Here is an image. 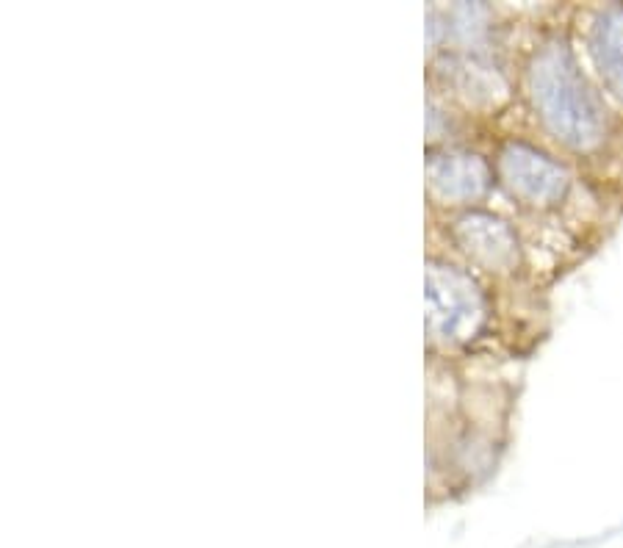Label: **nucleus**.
I'll use <instances>...</instances> for the list:
<instances>
[{
    "label": "nucleus",
    "mask_w": 623,
    "mask_h": 548,
    "mask_svg": "<svg viewBox=\"0 0 623 548\" xmlns=\"http://www.w3.org/2000/svg\"><path fill=\"white\" fill-rule=\"evenodd\" d=\"M529 97L540 122L557 142L574 150H593L604 139V108L565 42L546 45L532 59Z\"/></svg>",
    "instance_id": "nucleus-1"
},
{
    "label": "nucleus",
    "mask_w": 623,
    "mask_h": 548,
    "mask_svg": "<svg viewBox=\"0 0 623 548\" xmlns=\"http://www.w3.org/2000/svg\"><path fill=\"white\" fill-rule=\"evenodd\" d=\"M485 322L480 286L455 266L430 263L427 272V327L444 341L474 338Z\"/></svg>",
    "instance_id": "nucleus-2"
},
{
    "label": "nucleus",
    "mask_w": 623,
    "mask_h": 548,
    "mask_svg": "<svg viewBox=\"0 0 623 548\" xmlns=\"http://www.w3.org/2000/svg\"><path fill=\"white\" fill-rule=\"evenodd\" d=\"M499 172L504 186L529 205H554L568 189L565 169L529 144H507L499 155Z\"/></svg>",
    "instance_id": "nucleus-3"
},
{
    "label": "nucleus",
    "mask_w": 623,
    "mask_h": 548,
    "mask_svg": "<svg viewBox=\"0 0 623 548\" xmlns=\"http://www.w3.org/2000/svg\"><path fill=\"white\" fill-rule=\"evenodd\" d=\"M460 247L488 269H510L518 261V241L502 219L491 214H468L455 227Z\"/></svg>",
    "instance_id": "nucleus-4"
},
{
    "label": "nucleus",
    "mask_w": 623,
    "mask_h": 548,
    "mask_svg": "<svg viewBox=\"0 0 623 548\" xmlns=\"http://www.w3.org/2000/svg\"><path fill=\"white\" fill-rule=\"evenodd\" d=\"M590 53L604 84L623 100V6L599 14L590 36Z\"/></svg>",
    "instance_id": "nucleus-5"
},
{
    "label": "nucleus",
    "mask_w": 623,
    "mask_h": 548,
    "mask_svg": "<svg viewBox=\"0 0 623 548\" xmlns=\"http://www.w3.org/2000/svg\"><path fill=\"white\" fill-rule=\"evenodd\" d=\"M430 175L435 191L452 200L480 197L488 186V167L477 155H441L432 161Z\"/></svg>",
    "instance_id": "nucleus-6"
}]
</instances>
